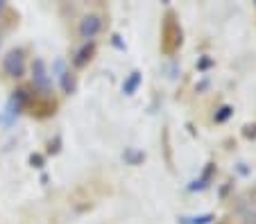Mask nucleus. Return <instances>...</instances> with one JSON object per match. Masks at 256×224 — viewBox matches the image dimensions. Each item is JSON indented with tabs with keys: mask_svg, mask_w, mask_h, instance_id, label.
Masks as SVG:
<instances>
[{
	"mask_svg": "<svg viewBox=\"0 0 256 224\" xmlns=\"http://www.w3.org/2000/svg\"><path fill=\"white\" fill-rule=\"evenodd\" d=\"M80 36H82L84 41H91L93 36L98 34L102 29V16L100 14H86L82 16V20H80Z\"/></svg>",
	"mask_w": 256,
	"mask_h": 224,
	"instance_id": "nucleus-1",
	"label": "nucleus"
},
{
	"mask_svg": "<svg viewBox=\"0 0 256 224\" xmlns=\"http://www.w3.org/2000/svg\"><path fill=\"white\" fill-rule=\"evenodd\" d=\"M2 68H5V73L10 75V77H20L25 70L23 52H20V50H12V52L5 57V61H2Z\"/></svg>",
	"mask_w": 256,
	"mask_h": 224,
	"instance_id": "nucleus-2",
	"label": "nucleus"
},
{
	"mask_svg": "<svg viewBox=\"0 0 256 224\" xmlns=\"http://www.w3.org/2000/svg\"><path fill=\"white\" fill-rule=\"evenodd\" d=\"M34 79L41 84V86H48V75H46V66L41 59L34 61Z\"/></svg>",
	"mask_w": 256,
	"mask_h": 224,
	"instance_id": "nucleus-3",
	"label": "nucleus"
},
{
	"mask_svg": "<svg viewBox=\"0 0 256 224\" xmlns=\"http://www.w3.org/2000/svg\"><path fill=\"white\" fill-rule=\"evenodd\" d=\"M138 82H140V73H132L130 79L125 82V86H122V91H125L127 95H132V93L136 91V86H138Z\"/></svg>",
	"mask_w": 256,
	"mask_h": 224,
	"instance_id": "nucleus-4",
	"label": "nucleus"
},
{
	"mask_svg": "<svg viewBox=\"0 0 256 224\" xmlns=\"http://www.w3.org/2000/svg\"><path fill=\"white\" fill-rule=\"evenodd\" d=\"M91 52H93V45H84V48L80 50L75 63H78V66H84V63H86V59H91Z\"/></svg>",
	"mask_w": 256,
	"mask_h": 224,
	"instance_id": "nucleus-5",
	"label": "nucleus"
},
{
	"mask_svg": "<svg viewBox=\"0 0 256 224\" xmlns=\"http://www.w3.org/2000/svg\"><path fill=\"white\" fill-rule=\"evenodd\" d=\"M245 224H256V213L247 215V218H245Z\"/></svg>",
	"mask_w": 256,
	"mask_h": 224,
	"instance_id": "nucleus-6",
	"label": "nucleus"
},
{
	"mask_svg": "<svg viewBox=\"0 0 256 224\" xmlns=\"http://www.w3.org/2000/svg\"><path fill=\"white\" fill-rule=\"evenodd\" d=\"M229 111H232V109H229V107H227V109H222V113H220V116H218V120H224V118L229 116Z\"/></svg>",
	"mask_w": 256,
	"mask_h": 224,
	"instance_id": "nucleus-7",
	"label": "nucleus"
},
{
	"mask_svg": "<svg viewBox=\"0 0 256 224\" xmlns=\"http://www.w3.org/2000/svg\"><path fill=\"white\" fill-rule=\"evenodd\" d=\"M0 9H2V2H0Z\"/></svg>",
	"mask_w": 256,
	"mask_h": 224,
	"instance_id": "nucleus-8",
	"label": "nucleus"
}]
</instances>
